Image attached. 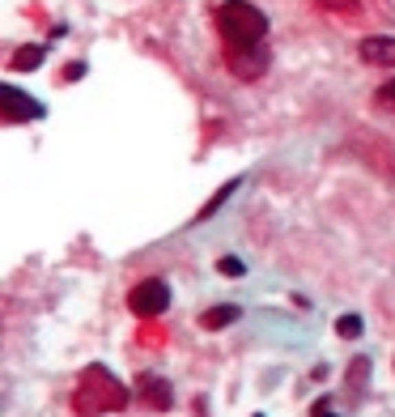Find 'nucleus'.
<instances>
[{"label":"nucleus","instance_id":"f257e3e1","mask_svg":"<svg viewBox=\"0 0 395 417\" xmlns=\"http://www.w3.org/2000/svg\"><path fill=\"white\" fill-rule=\"evenodd\" d=\"M213 26L221 34V43H226V56H230V68L238 72V77H259L264 64H268V17L259 5H251V0H221L217 13H213Z\"/></svg>","mask_w":395,"mask_h":417},{"label":"nucleus","instance_id":"f03ea898","mask_svg":"<svg viewBox=\"0 0 395 417\" xmlns=\"http://www.w3.org/2000/svg\"><path fill=\"white\" fill-rule=\"evenodd\" d=\"M128 405V391H123V383L111 375V371H103V366H89V371L81 375V383H77V409L81 413H115V409H123Z\"/></svg>","mask_w":395,"mask_h":417},{"label":"nucleus","instance_id":"7ed1b4c3","mask_svg":"<svg viewBox=\"0 0 395 417\" xmlns=\"http://www.w3.org/2000/svg\"><path fill=\"white\" fill-rule=\"evenodd\" d=\"M128 307H132V315H140V320H153V315H162V311L170 307V285H166V281H158V277H149V281L132 285Z\"/></svg>","mask_w":395,"mask_h":417},{"label":"nucleus","instance_id":"20e7f679","mask_svg":"<svg viewBox=\"0 0 395 417\" xmlns=\"http://www.w3.org/2000/svg\"><path fill=\"white\" fill-rule=\"evenodd\" d=\"M0 119L5 124H26V119H43V107L30 94H21L17 85H5L0 90Z\"/></svg>","mask_w":395,"mask_h":417},{"label":"nucleus","instance_id":"39448f33","mask_svg":"<svg viewBox=\"0 0 395 417\" xmlns=\"http://www.w3.org/2000/svg\"><path fill=\"white\" fill-rule=\"evenodd\" d=\"M357 56L365 64H378V68H395V39L391 34H374V39H361Z\"/></svg>","mask_w":395,"mask_h":417},{"label":"nucleus","instance_id":"423d86ee","mask_svg":"<svg viewBox=\"0 0 395 417\" xmlns=\"http://www.w3.org/2000/svg\"><path fill=\"white\" fill-rule=\"evenodd\" d=\"M200 324H204L209 332H221V328L238 324V307H234V303H221V307H213V311H204V315H200Z\"/></svg>","mask_w":395,"mask_h":417},{"label":"nucleus","instance_id":"0eeeda50","mask_svg":"<svg viewBox=\"0 0 395 417\" xmlns=\"http://www.w3.org/2000/svg\"><path fill=\"white\" fill-rule=\"evenodd\" d=\"M43 56H47V47H17V52H13V60H9V68L13 72H34L39 64H43Z\"/></svg>","mask_w":395,"mask_h":417},{"label":"nucleus","instance_id":"6e6552de","mask_svg":"<svg viewBox=\"0 0 395 417\" xmlns=\"http://www.w3.org/2000/svg\"><path fill=\"white\" fill-rule=\"evenodd\" d=\"M140 387H145V396H149L158 409H170V383H162V379H153V375H149Z\"/></svg>","mask_w":395,"mask_h":417},{"label":"nucleus","instance_id":"1a4fd4ad","mask_svg":"<svg viewBox=\"0 0 395 417\" xmlns=\"http://www.w3.org/2000/svg\"><path fill=\"white\" fill-rule=\"evenodd\" d=\"M238 187H242V179H230V183H226V187H221V192H217V196H213V201H209V205H204V209H200V217H213V213H217V209H221V205H226V201H230V196H234V192H238Z\"/></svg>","mask_w":395,"mask_h":417},{"label":"nucleus","instance_id":"9d476101","mask_svg":"<svg viewBox=\"0 0 395 417\" xmlns=\"http://www.w3.org/2000/svg\"><path fill=\"white\" fill-rule=\"evenodd\" d=\"M336 332L349 336V340H357V336H361V315H340V320H336Z\"/></svg>","mask_w":395,"mask_h":417},{"label":"nucleus","instance_id":"9b49d317","mask_svg":"<svg viewBox=\"0 0 395 417\" xmlns=\"http://www.w3.org/2000/svg\"><path fill=\"white\" fill-rule=\"evenodd\" d=\"M217 273H221V277H242L246 264H242L238 256H221V260H217Z\"/></svg>","mask_w":395,"mask_h":417},{"label":"nucleus","instance_id":"f8f14e48","mask_svg":"<svg viewBox=\"0 0 395 417\" xmlns=\"http://www.w3.org/2000/svg\"><path fill=\"white\" fill-rule=\"evenodd\" d=\"M378 103H383V107H391V111H395V77H391V81H387V85H378Z\"/></svg>","mask_w":395,"mask_h":417},{"label":"nucleus","instance_id":"ddd939ff","mask_svg":"<svg viewBox=\"0 0 395 417\" xmlns=\"http://www.w3.org/2000/svg\"><path fill=\"white\" fill-rule=\"evenodd\" d=\"M314 417H336V413H332L328 405H319V409H314Z\"/></svg>","mask_w":395,"mask_h":417},{"label":"nucleus","instance_id":"4468645a","mask_svg":"<svg viewBox=\"0 0 395 417\" xmlns=\"http://www.w3.org/2000/svg\"><path fill=\"white\" fill-rule=\"evenodd\" d=\"M255 417H264V413H255Z\"/></svg>","mask_w":395,"mask_h":417}]
</instances>
